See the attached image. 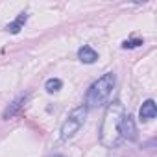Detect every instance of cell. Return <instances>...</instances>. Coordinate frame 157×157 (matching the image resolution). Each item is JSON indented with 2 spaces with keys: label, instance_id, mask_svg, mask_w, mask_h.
I'll use <instances>...</instances> for the list:
<instances>
[{
  "label": "cell",
  "instance_id": "cell-1",
  "mask_svg": "<svg viewBox=\"0 0 157 157\" xmlns=\"http://www.w3.org/2000/svg\"><path fill=\"white\" fill-rule=\"evenodd\" d=\"M124 117V107L118 100H115L113 104H109V107L104 113L102 118V126H100V140L104 146L107 148H115L120 142V133H118V126L120 120Z\"/></svg>",
  "mask_w": 157,
  "mask_h": 157
},
{
  "label": "cell",
  "instance_id": "cell-9",
  "mask_svg": "<svg viewBox=\"0 0 157 157\" xmlns=\"http://www.w3.org/2000/svg\"><path fill=\"white\" fill-rule=\"evenodd\" d=\"M63 87V82L59 80V78H50V80H46V83H44V89H46V93H57L59 89Z\"/></svg>",
  "mask_w": 157,
  "mask_h": 157
},
{
  "label": "cell",
  "instance_id": "cell-3",
  "mask_svg": "<svg viewBox=\"0 0 157 157\" xmlns=\"http://www.w3.org/2000/svg\"><path fill=\"white\" fill-rule=\"evenodd\" d=\"M85 117H87V107H85V105H78V107H74V109L68 113L67 120L61 124V129H59L61 139H63V140L72 139L78 131L82 129V126L85 124Z\"/></svg>",
  "mask_w": 157,
  "mask_h": 157
},
{
  "label": "cell",
  "instance_id": "cell-4",
  "mask_svg": "<svg viewBox=\"0 0 157 157\" xmlns=\"http://www.w3.org/2000/svg\"><path fill=\"white\" fill-rule=\"evenodd\" d=\"M118 133H120L122 139L137 140V126H135V120L129 113H124V117L120 120V126H118Z\"/></svg>",
  "mask_w": 157,
  "mask_h": 157
},
{
  "label": "cell",
  "instance_id": "cell-10",
  "mask_svg": "<svg viewBox=\"0 0 157 157\" xmlns=\"http://www.w3.org/2000/svg\"><path fill=\"white\" fill-rule=\"evenodd\" d=\"M140 44H142V39H131V41H124L122 43V48L128 50V48H137Z\"/></svg>",
  "mask_w": 157,
  "mask_h": 157
},
{
  "label": "cell",
  "instance_id": "cell-7",
  "mask_svg": "<svg viewBox=\"0 0 157 157\" xmlns=\"http://www.w3.org/2000/svg\"><path fill=\"white\" fill-rule=\"evenodd\" d=\"M78 59H80L82 63H87V65H91V63H94L96 59H98V54H96V50H93L91 46H82L80 50H78Z\"/></svg>",
  "mask_w": 157,
  "mask_h": 157
},
{
  "label": "cell",
  "instance_id": "cell-8",
  "mask_svg": "<svg viewBox=\"0 0 157 157\" xmlns=\"http://www.w3.org/2000/svg\"><path fill=\"white\" fill-rule=\"evenodd\" d=\"M26 21H28V13H19V17H17L13 22H10V24L6 26V30H8L10 33H19V32L24 28Z\"/></svg>",
  "mask_w": 157,
  "mask_h": 157
},
{
  "label": "cell",
  "instance_id": "cell-2",
  "mask_svg": "<svg viewBox=\"0 0 157 157\" xmlns=\"http://www.w3.org/2000/svg\"><path fill=\"white\" fill-rule=\"evenodd\" d=\"M115 83H117V78H115L113 72H105L102 78H98V80L89 87V91H87L85 107L93 109V107H100V105L107 104L109 96L113 94Z\"/></svg>",
  "mask_w": 157,
  "mask_h": 157
},
{
  "label": "cell",
  "instance_id": "cell-5",
  "mask_svg": "<svg viewBox=\"0 0 157 157\" xmlns=\"http://www.w3.org/2000/svg\"><path fill=\"white\" fill-rule=\"evenodd\" d=\"M30 100V94H24V96H19L13 104H10L8 107H6V111H4V115H2V118L4 120H10V118H13L24 105H26V102Z\"/></svg>",
  "mask_w": 157,
  "mask_h": 157
},
{
  "label": "cell",
  "instance_id": "cell-11",
  "mask_svg": "<svg viewBox=\"0 0 157 157\" xmlns=\"http://www.w3.org/2000/svg\"><path fill=\"white\" fill-rule=\"evenodd\" d=\"M52 157H67V155H61V153H54Z\"/></svg>",
  "mask_w": 157,
  "mask_h": 157
},
{
  "label": "cell",
  "instance_id": "cell-6",
  "mask_svg": "<svg viewBox=\"0 0 157 157\" xmlns=\"http://www.w3.org/2000/svg\"><path fill=\"white\" fill-rule=\"evenodd\" d=\"M155 115H157V105H155V102L150 98V100H146V102L140 105V109H139V118L144 120V122H148V120L155 118Z\"/></svg>",
  "mask_w": 157,
  "mask_h": 157
}]
</instances>
